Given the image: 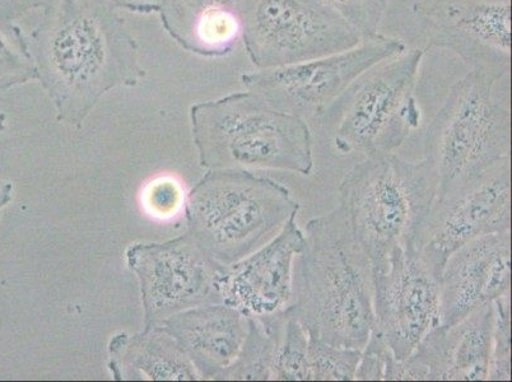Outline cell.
<instances>
[{
    "instance_id": "7",
    "label": "cell",
    "mask_w": 512,
    "mask_h": 382,
    "mask_svg": "<svg viewBox=\"0 0 512 382\" xmlns=\"http://www.w3.org/2000/svg\"><path fill=\"white\" fill-rule=\"evenodd\" d=\"M501 79L470 71L456 82L428 127L425 158L439 179L436 195L510 157V107L498 100Z\"/></svg>"
},
{
    "instance_id": "19",
    "label": "cell",
    "mask_w": 512,
    "mask_h": 382,
    "mask_svg": "<svg viewBox=\"0 0 512 382\" xmlns=\"http://www.w3.org/2000/svg\"><path fill=\"white\" fill-rule=\"evenodd\" d=\"M109 349L116 380H200L184 349L162 326L136 335H116Z\"/></svg>"
},
{
    "instance_id": "18",
    "label": "cell",
    "mask_w": 512,
    "mask_h": 382,
    "mask_svg": "<svg viewBox=\"0 0 512 382\" xmlns=\"http://www.w3.org/2000/svg\"><path fill=\"white\" fill-rule=\"evenodd\" d=\"M158 15L171 39L199 57H227L241 40L236 0H166Z\"/></svg>"
},
{
    "instance_id": "24",
    "label": "cell",
    "mask_w": 512,
    "mask_h": 382,
    "mask_svg": "<svg viewBox=\"0 0 512 382\" xmlns=\"http://www.w3.org/2000/svg\"><path fill=\"white\" fill-rule=\"evenodd\" d=\"M330 12L370 39L380 34L381 23L388 11V0H318Z\"/></svg>"
},
{
    "instance_id": "3",
    "label": "cell",
    "mask_w": 512,
    "mask_h": 382,
    "mask_svg": "<svg viewBox=\"0 0 512 382\" xmlns=\"http://www.w3.org/2000/svg\"><path fill=\"white\" fill-rule=\"evenodd\" d=\"M190 121L204 169H271L302 176L314 170L309 123L273 109L248 90L195 104Z\"/></svg>"
},
{
    "instance_id": "11",
    "label": "cell",
    "mask_w": 512,
    "mask_h": 382,
    "mask_svg": "<svg viewBox=\"0 0 512 382\" xmlns=\"http://www.w3.org/2000/svg\"><path fill=\"white\" fill-rule=\"evenodd\" d=\"M127 263L141 290L144 330L179 312L222 302L218 279L225 267L214 262L190 234L129 246Z\"/></svg>"
},
{
    "instance_id": "10",
    "label": "cell",
    "mask_w": 512,
    "mask_h": 382,
    "mask_svg": "<svg viewBox=\"0 0 512 382\" xmlns=\"http://www.w3.org/2000/svg\"><path fill=\"white\" fill-rule=\"evenodd\" d=\"M511 230V157L449 193L436 195L414 249L439 278L454 251L486 235Z\"/></svg>"
},
{
    "instance_id": "21",
    "label": "cell",
    "mask_w": 512,
    "mask_h": 382,
    "mask_svg": "<svg viewBox=\"0 0 512 382\" xmlns=\"http://www.w3.org/2000/svg\"><path fill=\"white\" fill-rule=\"evenodd\" d=\"M29 37L17 23L0 22V93L36 81Z\"/></svg>"
},
{
    "instance_id": "12",
    "label": "cell",
    "mask_w": 512,
    "mask_h": 382,
    "mask_svg": "<svg viewBox=\"0 0 512 382\" xmlns=\"http://www.w3.org/2000/svg\"><path fill=\"white\" fill-rule=\"evenodd\" d=\"M413 13L427 45L502 79L511 71V0H418Z\"/></svg>"
},
{
    "instance_id": "5",
    "label": "cell",
    "mask_w": 512,
    "mask_h": 382,
    "mask_svg": "<svg viewBox=\"0 0 512 382\" xmlns=\"http://www.w3.org/2000/svg\"><path fill=\"white\" fill-rule=\"evenodd\" d=\"M437 188L430 163L409 162L395 153L365 157L343 176L339 206L374 274L383 272L394 249L414 245Z\"/></svg>"
},
{
    "instance_id": "20",
    "label": "cell",
    "mask_w": 512,
    "mask_h": 382,
    "mask_svg": "<svg viewBox=\"0 0 512 382\" xmlns=\"http://www.w3.org/2000/svg\"><path fill=\"white\" fill-rule=\"evenodd\" d=\"M285 318V310L262 318H249V330L244 346L239 357L222 376V380H271L278 335Z\"/></svg>"
},
{
    "instance_id": "28",
    "label": "cell",
    "mask_w": 512,
    "mask_h": 382,
    "mask_svg": "<svg viewBox=\"0 0 512 382\" xmlns=\"http://www.w3.org/2000/svg\"><path fill=\"white\" fill-rule=\"evenodd\" d=\"M50 0H0V22L17 23L27 13L48 6Z\"/></svg>"
},
{
    "instance_id": "2",
    "label": "cell",
    "mask_w": 512,
    "mask_h": 382,
    "mask_svg": "<svg viewBox=\"0 0 512 382\" xmlns=\"http://www.w3.org/2000/svg\"><path fill=\"white\" fill-rule=\"evenodd\" d=\"M287 314L324 342L362 351L375 326L374 272L341 206L306 226Z\"/></svg>"
},
{
    "instance_id": "27",
    "label": "cell",
    "mask_w": 512,
    "mask_h": 382,
    "mask_svg": "<svg viewBox=\"0 0 512 382\" xmlns=\"http://www.w3.org/2000/svg\"><path fill=\"white\" fill-rule=\"evenodd\" d=\"M144 203L152 216H175L184 203L183 189L172 179H160L148 186Z\"/></svg>"
},
{
    "instance_id": "23",
    "label": "cell",
    "mask_w": 512,
    "mask_h": 382,
    "mask_svg": "<svg viewBox=\"0 0 512 382\" xmlns=\"http://www.w3.org/2000/svg\"><path fill=\"white\" fill-rule=\"evenodd\" d=\"M307 358L310 381H353L360 363L361 351L334 346L309 334Z\"/></svg>"
},
{
    "instance_id": "4",
    "label": "cell",
    "mask_w": 512,
    "mask_h": 382,
    "mask_svg": "<svg viewBox=\"0 0 512 382\" xmlns=\"http://www.w3.org/2000/svg\"><path fill=\"white\" fill-rule=\"evenodd\" d=\"M299 211L286 186L246 170H208L185 203L188 234L222 267L268 244Z\"/></svg>"
},
{
    "instance_id": "8",
    "label": "cell",
    "mask_w": 512,
    "mask_h": 382,
    "mask_svg": "<svg viewBox=\"0 0 512 382\" xmlns=\"http://www.w3.org/2000/svg\"><path fill=\"white\" fill-rule=\"evenodd\" d=\"M241 41L256 69L353 48L362 36L318 0H236Z\"/></svg>"
},
{
    "instance_id": "16",
    "label": "cell",
    "mask_w": 512,
    "mask_h": 382,
    "mask_svg": "<svg viewBox=\"0 0 512 382\" xmlns=\"http://www.w3.org/2000/svg\"><path fill=\"white\" fill-rule=\"evenodd\" d=\"M439 286L441 328L511 293V230L479 237L454 251Z\"/></svg>"
},
{
    "instance_id": "26",
    "label": "cell",
    "mask_w": 512,
    "mask_h": 382,
    "mask_svg": "<svg viewBox=\"0 0 512 382\" xmlns=\"http://www.w3.org/2000/svg\"><path fill=\"white\" fill-rule=\"evenodd\" d=\"M394 354L390 351L383 335L372 329L369 340L361 351L355 380L358 381H384L386 370Z\"/></svg>"
},
{
    "instance_id": "17",
    "label": "cell",
    "mask_w": 512,
    "mask_h": 382,
    "mask_svg": "<svg viewBox=\"0 0 512 382\" xmlns=\"http://www.w3.org/2000/svg\"><path fill=\"white\" fill-rule=\"evenodd\" d=\"M158 326L184 349L200 380H222L244 346L249 318L236 307L217 302L179 312Z\"/></svg>"
},
{
    "instance_id": "9",
    "label": "cell",
    "mask_w": 512,
    "mask_h": 382,
    "mask_svg": "<svg viewBox=\"0 0 512 382\" xmlns=\"http://www.w3.org/2000/svg\"><path fill=\"white\" fill-rule=\"evenodd\" d=\"M407 50L397 37L377 35L339 53L256 69L241 77L246 90L282 113L309 123L319 118L362 73Z\"/></svg>"
},
{
    "instance_id": "1",
    "label": "cell",
    "mask_w": 512,
    "mask_h": 382,
    "mask_svg": "<svg viewBox=\"0 0 512 382\" xmlns=\"http://www.w3.org/2000/svg\"><path fill=\"white\" fill-rule=\"evenodd\" d=\"M27 37L36 81L58 121L74 128L107 93L146 76L136 39L106 0H50Z\"/></svg>"
},
{
    "instance_id": "25",
    "label": "cell",
    "mask_w": 512,
    "mask_h": 382,
    "mask_svg": "<svg viewBox=\"0 0 512 382\" xmlns=\"http://www.w3.org/2000/svg\"><path fill=\"white\" fill-rule=\"evenodd\" d=\"M492 349L488 380L511 381V293L493 302Z\"/></svg>"
},
{
    "instance_id": "14",
    "label": "cell",
    "mask_w": 512,
    "mask_h": 382,
    "mask_svg": "<svg viewBox=\"0 0 512 382\" xmlns=\"http://www.w3.org/2000/svg\"><path fill=\"white\" fill-rule=\"evenodd\" d=\"M493 304L450 328L437 325L406 360L394 358L385 381H488Z\"/></svg>"
},
{
    "instance_id": "13",
    "label": "cell",
    "mask_w": 512,
    "mask_h": 382,
    "mask_svg": "<svg viewBox=\"0 0 512 382\" xmlns=\"http://www.w3.org/2000/svg\"><path fill=\"white\" fill-rule=\"evenodd\" d=\"M374 311V329L398 361L439 325V278L413 244L394 249L383 272L374 274Z\"/></svg>"
},
{
    "instance_id": "6",
    "label": "cell",
    "mask_w": 512,
    "mask_h": 382,
    "mask_svg": "<svg viewBox=\"0 0 512 382\" xmlns=\"http://www.w3.org/2000/svg\"><path fill=\"white\" fill-rule=\"evenodd\" d=\"M423 57L425 51L407 49L367 69L315 120L341 155L395 153L420 127Z\"/></svg>"
},
{
    "instance_id": "22",
    "label": "cell",
    "mask_w": 512,
    "mask_h": 382,
    "mask_svg": "<svg viewBox=\"0 0 512 382\" xmlns=\"http://www.w3.org/2000/svg\"><path fill=\"white\" fill-rule=\"evenodd\" d=\"M278 335L276 356L272 367L273 381H310L309 334L299 320L287 314Z\"/></svg>"
},
{
    "instance_id": "15",
    "label": "cell",
    "mask_w": 512,
    "mask_h": 382,
    "mask_svg": "<svg viewBox=\"0 0 512 382\" xmlns=\"http://www.w3.org/2000/svg\"><path fill=\"white\" fill-rule=\"evenodd\" d=\"M305 248V235L292 218L262 248L222 270L218 292L225 304L249 318L286 310L292 301L293 263Z\"/></svg>"
},
{
    "instance_id": "29",
    "label": "cell",
    "mask_w": 512,
    "mask_h": 382,
    "mask_svg": "<svg viewBox=\"0 0 512 382\" xmlns=\"http://www.w3.org/2000/svg\"><path fill=\"white\" fill-rule=\"evenodd\" d=\"M106 2L118 11L123 9L138 15H151V13H160L166 0H106Z\"/></svg>"
}]
</instances>
